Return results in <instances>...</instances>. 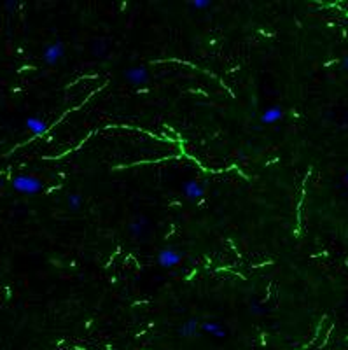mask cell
<instances>
[{"mask_svg": "<svg viewBox=\"0 0 348 350\" xmlns=\"http://www.w3.org/2000/svg\"><path fill=\"white\" fill-rule=\"evenodd\" d=\"M11 184L21 194H39L44 189V182L34 175H16Z\"/></svg>", "mask_w": 348, "mask_h": 350, "instance_id": "6da1fadb", "label": "cell"}, {"mask_svg": "<svg viewBox=\"0 0 348 350\" xmlns=\"http://www.w3.org/2000/svg\"><path fill=\"white\" fill-rule=\"evenodd\" d=\"M182 259H184V252L179 249H173V247H166V249H161L157 252V264L166 268V270L179 266L182 263Z\"/></svg>", "mask_w": 348, "mask_h": 350, "instance_id": "7a4b0ae2", "label": "cell"}, {"mask_svg": "<svg viewBox=\"0 0 348 350\" xmlns=\"http://www.w3.org/2000/svg\"><path fill=\"white\" fill-rule=\"evenodd\" d=\"M65 56V44L61 40H56V42L49 44V46L44 47L42 51V60L46 61L47 65H56L58 61H61Z\"/></svg>", "mask_w": 348, "mask_h": 350, "instance_id": "3957f363", "label": "cell"}, {"mask_svg": "<svg viewBox=\"0 0 348 350\" xmlns=\"http://www.w3.org/2000/svg\"><path fill=\"white\" fill-rule=\"evenodd\" d=\"M124 79L133 86H144L145 83H149V70L145 67H130L124 70Z\"/></svg>", "mask_w": 348, "mask_h": 350, "instance_id": "277c9868", "label": "cell"}, {"mask_svg": "<svg viewBox=\"0 0 348 350\" xmlns=\"http://www.w3.org/2000/svg\"><path fill=\"white\" fill-rule=\"evenodd\" d=\"M182 193H184V196L188 198V200L198 201L203 198L205 189L198 180H186V182L182 184Z\"/></svg>", "mask_w": 348, "mask_h": 350, "instance_id": "5b68a950", "label": "cell"}, {"mask_svg": "<svg viewBox=\"0 0 348 350\" xmlns=\"http://www.w3.org/2000/svg\"><path fill=\"white\" fill-rule=\"evenodd\" d=\"M282 117H284V110H282V107L271 105L261 114V117H259V119H261L263 124H275V123H278Z\"/></svg>", "mask_w": 348, "mask_h": 350, "instance_id": "8992f818", "label": "cell"}, {"mask_svg": "<svg viewBox=\"0 0 348 350\" xmlns=\"http://www.w3.org/2000/svg\"><path fill=\"white\" fill-rule=\"evenodd\" d=\"M25 128H27L28 131H32L34 135H37V137H40V135H44L47 131L46 121H42L40 117H34V116L25 119Z\"/></svg>", "mask_w": 348, "mask_h": 350, "instance_id": "52a82bcc", "label": "cell"}, {"mask_svg": "<svg viewBox=\"0 0 348 350\" xmlns=\"http://www.w3.org/2000/svg\"><path fill=\"white\" fill-rule=\"evenodd\" d=\"M145 231H147V219H145V217H135V219L130 223L131 237L140 238L145 235Z\"/></svg>", "mask_w": 348, "mask_h": 350, "instance_id": "ba28073f", "label": "cell"}, {"mask_svg": "<svg viewBox=\"0 0 348 350\" xmlns=\"http://www.w3.org/2000/svg\"><path fill=\"white\" fill-rule=\"evenodd\" d=\"M201 329H203L205 333L215 336V338H224L226 336V329L219 322H203L201 324Z\"/></svg>", "mask_w": 348, "mask_h": 350, "instance_id": "9c48e42d", "label": "cell"}, {"mask_svg": "<svg viewBox=\"0 0 348 350\" xmlns=\"http://www.w3.org/2000/svg\"><path fill=\"white\" fill-rule=\"evenodd\" d=\"M198 320L196 319H191V320H188V322H184L181 326V329H179V333H181V336H184V338H193V336H196L198 334Z\"/></svg>", "mask_w": 348, "mask_h": 350, "instance_id": "30bf717a", "label": "cell"}, {"mask_svg": "<svg viewBox=\"0 0 348 350\" xmlns=\"http://www.w3.org/2000/svg\"><path fill=\"white\" fill-rule=\"evenodd\" d=\"M67 205H68V208L75 212V210H79L80 205H82V196H80L79 193H70L67 196Z\"/></svg>", "mask_w": 348, "mask_h": 350, "instance_id": "8fae6325", "label": "cell"}, {"mask_svg": "<svg viewBox=\"0 0 348 350\" xmlns=\"http://www.w3.org/2000/svg\"><path fill=\"white\" fill-rule=\"evenodd\" d=\"M189 6L194 7V9H207V7L212 6V2L210 0H193Z\"/></svg>", "mask_w": 348, "mask_h": 350, "instance_id": "7c38bea8", "label": "cell"}, {"mask_svg": "<svg viewBox=\"0 0 348 350\" xmlns=\"http://www.w3.org/2000/svg\"><path fill=\"white\" fill-rule=\"evenodd\" d=\"M105 49H107V44H105V42H95L93 53L97 54V56H104Z\"/></svg>", "mask_w": 348, "mask_h": 350, "instance_id": "4fadbf2b", "label": "cell"}, {"mask_svg": "<svg viewBox=\"0 0 348 350\" xmlns=\"http://www.w3.org/2000/svg\"><path fill=\"white\" fill-rule=\"evenodd\" d=\"M14 7H18L16 2H7L6 4V9H14Z\"/></svg>", "mask_w": 348, "mask_h": 350, "instance_id": "5bb4252c", "label": "cell"}, {"mask_svg": "<svg viewBox=\"0 0 348 350\" xmlns=\"http://www.w3.org/2000/svg\"><path fill=\"white\" fill-rule=\"evenodd\" d=\"M343 67H345V68L348 70V56L343 58Z\"/></svg>", "mask_w": 348, "mask_h": 350, "instance_id": "9a60e30c", "label": "cell"}, {"mask_svg": "<svg viewBox=\"0 0 348 350\" xmlns=\"http://www.w3.org/2000/svg\"><path fill=\"white\" fill-rule=\"evenodd\" d=\"M346 182H348V174H346Z\"/></svg>", "mask_w": 348, "mask_h": 350, "instance_id": "2e32d148", "label": "cell"}]
</instances>
